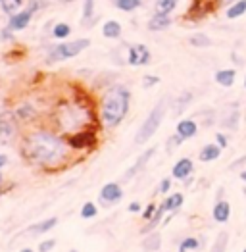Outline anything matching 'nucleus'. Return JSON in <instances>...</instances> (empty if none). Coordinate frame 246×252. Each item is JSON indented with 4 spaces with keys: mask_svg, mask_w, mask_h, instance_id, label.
I'll return each instance as SVG.
<instances>
[{
    "mask_svg": "<svg viewBox=\"0 0 246 252\" xmlns=\"http://www.w3.org/2000/svg\"><path fill=\"white\" fill-rule=\"evenodd\" d=\"M21 156L42 169H58L69 162L71 147L65 137L52 129H33L21 137Z\"/></svg>",
    "mask_w": 246,
    "mask_h": 252,
    "instance_id": "obj_1",
    "label": "nucleus"
},
{
    "mask_svg": "<svg viewBox=\"0 0 246 252\" xmlns=\"http://www.w3.org/2000/svg\"><path fill=\"white\" fill-rule=\"evenodd\" d=\"M131 91L122 83H116L104 91L98 104V120L104 129H116L129 114Z\"/></svg>",
    "mask_w": 246,
    "mask_h": 252,
    "instance_id": "obj_2",
    "label": "nucleus"
},
{
    "mask_svg": "<svg viewBox=\"0 0 246 252\" xmlns=\"http://www.w3.org/2000/svg\"><path fill=\"white\" fill-rule=\"evenodd\" d=\"M92 122H94V112L81 102H65L58 106L56 126L65 135H73L83 129H91Z\"/></svg>",
    "mask_w": 246,
    "mask_h": 252,
    "instance_id": "obj_3",
    "label": "nucleus"
},
{
    "mask_svg": "<svg viewBox=\"0 0 246 252\" xmlns=\"http://www.w3.org/2000/svg\"><path fill=\"white\" fill-rule=\"evenodd\" d=\"M167 106H169V98L164 96V98H160V100L156 102V106L148 112L146 120L141 124L139 131H137V135H135V145H146V143L156 135V131L160 129L162 122H164Z\"/></svg>",
    "mask_w": 246,
    "mask_h": 252,
    "instance_id": "obj_4",
    "label": "nucleus"
},
{
    "mask_svg": "<svg viewBox=\"0 0 246 252\" xmlns=\"http://www.w3.org/2000/svg\"><path fill=\"white\" fill-rule=\"evenodd\" d=\"M91 46V39H75V41H62L58 44H54L48 50L46 62H65L71 60L75 56H79L81 52H85Z\"/></svg>",
    "mask_w": 246,
    "mask_h": 252,
    "instance_id": "obj_5",
    "label": "nucleus"
},
{
    "mask_svg": "<svg viewBox=\"0 0 246 252\" xmlns=\"http://www.w3.org/2000/svg\"><path fill=\"white\" fill-rule=\"evenodd\" d=\"M20 139V118L14 110L0 112V145L12 147Z\"/></svg>",
    "mask_w": 246,
    "mask_h": 252,
    "instance_id": "obj_6",
    "label": "nucleus"
},
{
    "mask_svg": "<svg viewBox=\"0 0 246 252\" xmlns=\"http://www.w3.org/2000/svg\"><path fill=\"white\" fill-rule=\"evenodd\" d=\"M217 2L215 0H192V4L188 6V12H186V20L192 21H200L208 18L210 14H214L217 10Z\"/></svg>",
    "mask_w": 246,
    "mask_h": 252,
    "instance_id": "obj_7",
    "label": "nucleus"
},
{
    "mask_svg": "<svg viewBox=\"0 0 246 252\" xmlns=\"http://www.w3.org/2000/svg\"><path fill=\"white\" fill-rule=\"evenodd\" d=\"M150 62H152V52L146 44L137 42V44H131L127 48V63L129 65L141 67V65H148Z\"/></svg>",
    "mask_w": 246,
    "mask_h": 252,
    "instance_id": "obj_8",
    "label": "nucleus"
},
{
    "mask_svg": "<svg viewBox=\"0 0 246 252\" xmlns=\"http://www.w3.org/2000/svg\"><path fill=\"white\" fill-rule=\"evenodd\" d=\"M65 139H67L71 150H89V148H94L96 145V133L92 129H83L73 135H67Z\"/></svg>",
    "mask_w": 246,
    "mask_h": 252,
    "instance_id": "obj_9",
    "label": "nucleus"
},
{
    "mask_svg": "<svg viewBox=\"0 0 246 252\" xmlns=\"http://www.w3.org/2000/svg\"><path fill=\"white\" fill-rule=\"evenodd\" d=\"M122 198H123V187L120 183H116V181L106 183L102 189H100V192H98V200H100V204H104V206H114Z\"/></svg>",
    "mask_w": 246,
    "mask_h": 252,
    "instance_id": "obj_10",
    "label": "nucleus"
},
{
    "mask_svg": "<svg viewBox=\"0 0 246 252\" xmlns=\"http://www.w3.org/2000/svg\"><path fill=\"white\" fill-rule=\"evenodd\" d=\"M156 150H158L156 147L146 148V150H144L143 154H141V156H139V158L135 160V164H133L131 168L127 169L125 173H123V181H131L133 177H137V175H139V173H141V171H143V169L146 168V164H148V162H150V160L154 158Z\"/></svg>",
    "mask_w": 246,
    "mask_h": 252,
    "instance_id": "obj_11",
    "label": "nucleus"
},
{
    "mask_svg": "<svg viewBox=\"0 0 246 252\" xmlns=\"http://www.w3.org/2000/svg\"><path fill=\"white\" fill-rule=\"evenodd\" d=\"M33 12L27 8V10H20V12H16L14 16H10L8 18V27L14 31V33H18V31H23V29H27L29 27V23H31V20H33Z\"/></svg>",
    "mask_w": 246,
    "mask_h": 252,
    "instance_id": "obj_12",
    "label": "nucleus"
},
{
    "mask_svg": "<svg viewBox=\"0 0 246 252\" xmlns=\"http://www.w3.org/2000/svg\"><path fill=\"white\" fill-rule=\"evenodd\" d=\"M194 171V164L190 158H179L175 164H173V169H171V177L173 179H179V181H184L192 175Z\"/></svg>",
    "mask_w": 246,
    "mask_h": 252,
    "instance_id": "obj_13",
    "label": "nucleus"
},
{
    "mask_svg": "<svg viewBox=\"0 0 246 252\" xmlns=\"http://www.w3.org/2000/svg\"><path fill=\"white\" fill-rule=\"evenodd\" d=\"M175 133H177L183 141H188V139L196 137V133H198V124H196V120H192V118H183V120H179V122H177V127H175Z\"/></svg>",
    "mask_w": 246,
    "mask_h": 252,
    "instance_id": "obj_14",
    "label": "nucleus"
},
{
    "mask_svg": "<svg viewBox=\"0 0 246 252\" xmlns=\"http://www.w3.org/2000/svg\"><path fill=\"white\" fill-rule=\"evenodd\" d=\"M171 25H173V20H171V16H165V14H156V12H154V16H152V18L148 20V23H146L148 31H154V33L167 31Z\"/></svg>",
    "mask_w": 246,
    "mask_h": 252,
    "instance_id": "obj_15",
    "label": "nucleus"
},
{
    "mask_svg": "<svg viewBox=\"0 0 246 252\" xmlns=\"http://www.w3.org/2000/svg\"><path fill=\"white\" fill-rule=\"evenodd\" d=\"M239 120H241V110H239V104H231L225 116H221L219 126L223 127V129H229V131H235L237 126H239Z\"/></svg>",
    "mask_w": 246,
    "mask_h": 252,
    "instance_id": "obj_16",
    "label": "nucleus"
},
{
    "mask_svg": "<svg viewBox=\"0 0 246 252\" xmlns=\"http://www.w3.org/2000/svg\"><path fill=\"white\" fill-rule=\"evenodd\" d=\"M221 150L223 148L219 147L217 143H210V145H204L198 152V160L204 162V164H210V162H215L219 156H221Z\"/></svg>",
    "mask_w": 246,
    "mask_h": 252,
    "instance_id": "obj_17",
    "label": "nucleus"
},
{
    "mask_svg": "<svg viewBox=\"0 0 246 252\" xmlns=\"http://www.w3.org/2000/svg\"><path fill=\"white\" fill-rule=\"evenodd\" d=\"M212 218L217 223H227L231 218V204L227 200H215V204L212 208Z\"/></svg>",
    "mask_w": 246,
    "mask_h": 252,
    "instance_id": "obj_18",
    "label": "nucleus"
},
{
    "mask_svg": "<svg viewBox=\"0 0 246 252\" xmlns=\"http://www.w3.org/2000/svg\"><path fill=\"white\" fill-rule=\"evenodd\" d=\"M214 79H215V83L221 85V87H233L235 81H237V69H233V67H227V69H217L215 71V75H214Z\"/></svg>",
    "mask_w": 246,
    "mask_h": 252,
    "instance_id": "obj_19",
    "label": "nucleus"
},
{
    "mask_svg": "<svg viewBox=\"0 0 246 252\" xmlns=\"http://www.w3.org/2000/svg\"><path fill=\"white\" fill-rule=\"evenodd\" d=\"M56 223H58V218H46V220H42V221H39V223H33L29 229H27V233L29 235H44V233H48L50 229H54L56 227Z\"/></svg>",
    "mask_w": 246,
    "mask_h": 252,
    "instance_id": "obj_20",
    "label": "nucleus"
},
{
    "mask_svg": "<svg viewBox=\"0 0 246 252\" xmlns=\"http://www.w3.org/2000/svg\"><path fill=\"white\" fill-rule=\"evenodd\" d=\"M183 202H184L183 192H171V194H165L162 206H164L165 212H177L183 206Z\"/></svg>",
    "mask_w": 246,
    "mask_h": 252,
    "instance_id": "obj_21",
    "label": "nucleus"
},
{
    "mask_svg": "<svg viewBox=\"0 0 246 252\" xmlns=\"http://www.w3.org/2000/svg\"><path fill=\"white\" fill-rule=\"evenodd\" d=\"M123 33V27L122 23L118 20H108L104 21L102 25V35L106 37V39H120Z\"/></svg>",
    "mask_w": 246,
    "mask_h": 252,
    "instance_id": "obj_22",
    "label": "nucleus"
},
{
    "mask_svg": "<svg viewBox=\"0 0 246 252\" xmlns=\"http://www.w3.org/2000/svg\"><path fill=\"white\" fill-rule=\"evenodd\" d=\"M192 98H194V94H192L190 91H184V93H181V94H179V96L173 100V114H175V116H181L184 110L190 106Z\"/></svg>",
    "mask_w": 246,
    "mask_h": 252,
    "instance_id": "obj_23",
    "label": "nucleus"
},
{
    "mask_svg": "<svg viewBox=\"0 0 246 252\" xmlns=\"http://www.w3.org/2000/svg\"><path fill=\"white\" fill-rule=\"evenodd\" d=\"M160 247H162V235L158 231L148 233L143 239V251L156 252V251H160Z\"/></svg>",
    "mask_w": 246,
    "mask_h": 252,
    "instance_id": "obj_24",
    "label": "nucleus"
},
{
    "mask_svg": "<svg viewBox=\"0 0 246 252\" xmlns=\"http://www.w3.org/2000/svg\"><path fill=\"white\" fill-rule=\"evenodd\" d=\"M246 14V0H237L231 6L225 8V18L227 20H239Z\"/></svg>",
    "mask_w": 246,
    "mask_h": 252,
    "instance_id": "obj_25",
    "label": "nucleus"
},
{
    "mask_svg": "<svg viewBox=\"0 0 246 252\" xmlns=\"http://www.w3.org/2000/svg\"><path fill=\"white\" fill-rule=\"evenodd\" d=\"M179 6V0H156L154 2V12L156 14H165L171 16Z\"/></svg>",
    "mask_w": 246,
    "mask_h": 252,
    "instance_id": "obj_26",
    "label": "nucleus"
},
{
    "mask_svg": "<svg viewBox=\"0 0 246 252\" xmlns=\"http://www.w3.org/2000/svg\"><path fill=\"white\" fill-rule=\"evenodd\" d=\"M94 4H96V0H83L81 21L85 27H91V23L94 21ZM92 25H94V23H92Z\"/></svg>",
    "mask_w": 246,
    "mask_h": 252,
    "instance_id": "obj_27",
    "label": "nucleus"
},
{
    "mask_svg": "<svg viewBox=\"0 0 246 252\" xmlns=\"http://www.w3.org/2000/svg\"><path fill=\"white\" fill-rule=\"evenodd\" d=\"M204 245V239H198V237H186L181 241L179 245V252H190V251H200Z\"/></svg>",
    "mask_w": 246,
    "mask_h": 252,
    "instance_id": "obj_28",
    "label": "nucleus"
},
{
    "mask_svg": "<svg viewBox=\"0 0 246 252\" xmlns=\"http://www.w3.org/2000/svg\"><path fill=\"white\" fill-rule=\"evenodd\" d=\"M188 44L194 48H208V46H212V39L206 33H192L188 37Z\"/></svg>",
    "mask_w": 246,
    "mask_h": 252,
    "instance_id": "obj_29",
    "label": "nucleus"
},
{
    "mask_svg": "<svg viewBox=\"0 0 246 252\" xmlns=\"http://www.w3.org/2000/svg\"><path fill=\"white\" fill-rule=\"evenodd\" d=\"M71 35V25L69 23H65V21H58V23H54V27H52V37L54 39H67Z\"/></svg>",
    "mask_w": 246,
    "mask_h": 252,
    "instance_id": "obj_30",
    "label": "nucleus"
},
{
    "mask_svg": "<svg viewBox=\"0 0 246 252\" xmlns=\"http://www.w3.org/2000/svg\"><path fill=\"white\" fill-rule=\"evenodd\" d=\"M23 0H0V8H2V14H6L8 18L14 16L16 12H20Z\"/></svg>",
    "mask_w": 246,
    "mask_h": 252,
    "instance_id": "obj_31",
    "label": "nucleus"
},
{
    "mask_svg": "<svg viewBox=\"0 0 246 252\" xmlns=\"http://www.w3.org/2000/svg\"><path fill=\"white\" fill-rule=\"evenodd\" d=\"M141 4H143V0H116L114 2V6L120 10V12H135L137 8H141Z\"/></svg>",
    "mask_w": 246,
    "mask_h": 252,
    "instance_id": "obj_32",
    "label": "nucleus"
},
{
    "mask_svg": "<svg viewBox=\"0 0 246 252\" xmlns=\"http://www.w3.org/2000/svg\"><path fill=\"white\" fill-rule=\"evenodd\" d=\"M227 243H229V233L221 231L215 237V241H214L210 252H227Z\"/></svg>",
    "mask_w": 246,
    "mask_h": 252,
    "instance_id": "obj_33",
    "label": "nucleus"
},
{
    "mask_svg": "<svg viewBox=\"0 0 246 252\" xmlns=\"http://www.w3.org/2000/svg\"><path fill=\"white\" fill-rule=\"evenodd\" d=\"M14 112H16V116L20 118V122H29V120H33V118H35V108H33V106H29V104L18 106Z\"/></svg>",
    "mask_w": 246,
    "mask_h": 252,
    "instance_id": "obj_34",
    "label": "nucleus"
},
{
    "mask_svg": "<svg viewBox=\"0 0 246 252\" xmlns=\"http://www.w3.org/2000/svg\"><path fill=\"white\" fill-rule=\"evenodd\" d=\"M96 214H98V206L94 204V202H85L81 206V218L83 220H92V218H96Z\"/></svg>",
    "mask_w": 246,
    "mask_h": 252,
    "instance_id": "obj_35",
    "label": "nucleus"
},
{
    "mask_svg": "<svg viewBox=\"0 0 246 252\" xmlns=\"http://www.w3.org/2000/svg\"><path fill=\"white\" fill-rule=\"evenodd\" d=\"M160 83V77L158 75H144L143 77V87L144 89H152Z\"/></svg>",
    "mask_w": 246,
    "mask_h": 252,
    "instance_id": "obj_36",
    "label": "nucleus"
},
{
    "mask_svg": "<svg viewBox=\"0 0 246 252\" xmlns=\"http://www.w3.org/2000/svg\"><path fill=\"white\" fill-rule=\"evenodd\" d=\"M156 210H158V206H156L154 202H150V204H148V206L143 210V220H144V221L152 220V218H154V214H156Z\"/></svg>",
    "mask_w": 246,
    "mask_h": 252,
    "instance_id": "obj_37",
    "label": "nucleus"
},
{
    "mask_svg": "<svg viewBox=\"0 0 246 252\" xmlns=\"http://www.w3.org/2000/svg\"><path fill=\"white\" fill-rule=\"evenodd\" d=\"M171 179L169 177H164L162 181H160V185H158V192L160 194H169V190H171Z\"/></svg>",
    "mask_w": 246,
    "mask_h": 252,
    "instance_id": "obj_38",
    "label": "nucleus"
},
{
    "mask_svg": "<svg viewBox=\"0 0 246 252\" xmlns=\"http://www.w3.org/2000/svg\"><path fill=\"white\" fill-rule=\"evenodd\" d=\"M181 143H183V139H181L177 133H175V135H171V137L167 139V152H171L173 148H177L179 145H181Z\"/></svg>",
    "mask_w": 246,
    "mask_h": 252,
    "instance_id": "obj_39",
    "label": "nucleus"
},
{
    "mask_svg": "<svg viewBox=\"0 0 246 252\" xmlns=\"http://www.w3.org/2000/svg\"><path fill=\"white\" fill-rule=\"evenodd\" d=\"M56 247V239H46L39 245V252H50Z\"/></svg>",
    "mask_w": 246,
    "mask_h": 252,
    "instance_id": "obj_40",
    "label": "nucleus"
},
{
    "mask_svg": "<svg viewBox=\"0 0 246 252\" xmlns=\"http://www.w3.org/2000/svg\"><path fill=\"white\" fill-rule=\"evenodd\" d=\"M42 8H46V2H44V0H31V2H29V10H31L33 14H37Z\"/></svg>",
    "mask_w": 246,
    "mask_h": 252,
    "instance_id": "obj_41",
    "label": "nucleus"
},
{
    "mask_svg": "<svg viewBox=\"0 0 246 252\" xmlns=\"http://www.w3.org/2000/svg\"><path fill=\"white\" fill-rule=\"evenodd\" d=\"M14 39V31L6 25V27H2L0 29V41H12Z\"/></svg>",
    "mask_w": 246,
    "mask_h": 252,
    "instance_id": "obj_42",
    "label": "nucleus"
},
{
    "mask_svg": "<svg viewBox=\"0 0 246 252\" xmlns=\"http://www.w3.org/2000/svg\"><path fill=\"white\" fill-rule=\"evenodd\" d=\"M215 143H217L221 148H227L229 147V137H227L225 133L219 131V133H215Z\"/></svg>",
    "mask_w": 246,
    "mask_h": 252,
    "instance_id": "obj_43",
    "label": "nucleus"
},
{
    "mask_svg": "<svg viewBox=\"0 0 246 252\" xmlns=\"http://www.w3.org/2000/svg\"><path fill=\"white\" fill-rule=\"evenodd\" d=\"M241 168H246V156H241V158H237L235 162H231V166L229 169L231 171H235V169H241Z\"/></svg>",
    "mask_w": 246,
    "mask_h": 252,
    "instance_id": "obj_44",
    "label": "nucleus"
},
{
    "mask_svg": "<svg viewBox=\"0 0 246 252\" xmlns=\"http://www.w3.org/2000/svg\"><path fill=\"white\" fill-rule=\"evenodd\" d=\"M127 210L131 212V214H141L143 212V206H141V202H137V200H133L129 206H127Z\"/></svg>",
    "mask_w": 246,
    "mask_h": 252,
    "instance_id": "obj_45",
    "label": "nucleus"
},
{
    "mask_svg": "<svg viewBox=\"0 0 246 252\" xmlns=\"http://www.w3.org/2000/svg\"><path fill=\"white\" fill-rule=\"evenodd\" d=\"M215 2H217V6H219V8H227V6H231V4H233V2H237V0H215Z\"/></svg>",
    "mask_w": 246,
    "mask_h": 252,
    "instance_id": "obj_46",
    "label": "nucleus"
},
{
    "mask_svg": "<svg viewBox=\"0 0 246 252\" xmlns=\"http://www.w3.org/2000/svg\"><path fill=\"white\" fill-rule=\"evenodd\" d=\"M6 164H8V156L0 152V169H2V168H6Z\"/></svg>",
    "mask_w": 246,
    "mask_h": 252,
    "instance_id": "obj_47",
    "label": "nucleus"
},
{
    "mask_svg": "<svg viewBox=\"0 0 246 252\" xmlns=\"http://www.w3.org/2000/svg\"><path fill=\"white\" fill-rule=\"evenodd\" d=\"M239 177H241V181H245V183H246V169H241V173H239Z\"/></svg>",
    "mask_w": 246,
    "mask_h": 252,
    "instance_id": "obj_48",
    "label": "nucleus"
},
{
    "mask_svg": "<svg viewBox=\"0 0 246 252\" xmlns=\"http://www.w3.org/2000/svg\"><path fill=\"white\" fill-rule=\"evenodd\" d=\"M58 2H62V4H71V2H75V0H58Z\"/></svg>",
    "mask_w": 246,
    "mask_h": 252,
    "instance_id": "obj_49",
    "label": "nucleus"
},
{
    "mask_svg": "<svg viewBox=\"0 0 246 252\" xmlns=\"http://www.w3.org/2000/svg\"><path fill=\"white\" fill-rule=\"evenodd\" d=\"M2 183H4V175H2V171H0V187H2Z\"/></svg>",
    "mask_w": 246,
    "mask_h": 252,
    "instance_id": "obj_50",
    "label": "nucleus"
},
{
    "mask_svg": "<svg viewBox=\"0 0 246 252\" xmlns=\"http://www.w3.org/2000/svg\"><path fill=\"white\" fill-rule=\"evenodd\" d=\"M20 252H35V251H33V249H21Z\"/></svg>",
    "mask_w": 246,
    "mask_h": 252,
    "instance_id": "obj_51",
    "label": "nucleus"
},
{
    "mask_svg": "<svg viewBox=\"0 0 246 252\" xmlns=\"http://www.w3.org/2000/svg\"><path fill=\"white\" fill-rule=\"evenodd\" d=\"M243 85H245V89H246V75H245V83H243Z\"/></svg>",
    "mask_w": 246,
    "mask_h": 252,
    "instance_id": "obj_52",
    "label": "nucleus"
},
{
    "mask_svg": "<svg viewBox=\"0 0 246 252\" xmlns=\"http://www.w3.org/2000/svg\"><path fill=\"white\" fill-rule=\"evenodd\" d=\"M69 252H77V251H75V249H71V251H69Z\"/></svg>",
    "mask_w": 246,
    "mask_h": 252,
    "instance_id": "obj_53",
    "label": "nucleus"
},
{
    "mask_svg": "<svg viewBox=\"0 0 246 252\" xmlns=\"http://www.w3.org/2000/svg\"><path fill=\"white\" fill-rule=\"evenodd\" d=\"M110 2H112V4H114V2H116V0H110Z\"/></svg>",
    "mask_w": 246,
    "mask_h": 252,
    "instance_id": "obj_54",
    "label": "nucleus"
},
{
    "mask_svg": "<svg viewBox=\"0 0 246 252\" xmlns=\"http://www.w3.org/2000/svg\"><path fill=\"white\" fill-rule=\"evenodd\" d=\"M243 252H246V249H245V251H243Z\"/></svg>",
    "mask_w": 246,
    "mask_h": 252,
    "instance_id": "obj_55",
    "label": "nucleus"
},
{
    "mask_svg": "<svg viewBox=\"0 0 246 252\" xmlns=\"http://www.w3.org/2000/svg\"><path fill=\"white\" fill-rule=\"evenodd\" d=\"M245 122H246V118H245Z\"/></svg>",
    "mask_w": 246,
    "mask_h": 252,
    "instance_id": "obj_56",
    "label": "nucleus"
}]
</instances>
